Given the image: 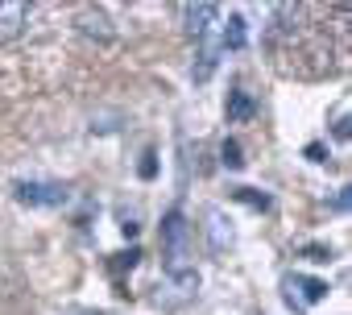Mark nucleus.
Masks as SVG:
<instances>
[{
	"instance_id": "nucleus-1",
	"label": "nucleus",
	"mask_w": 352,
	"mask_h": 315,
	"mask_svg": "<svg viewBox=\"0 0 352 315\" xmlns=\"http://www.w3.org/2000/svg\"><path fill=\"white\" fill-rule=\"evenodd\" d=\"M162 270L166 278L179 286V294H195L199 290V270H195V257H191V224H187V212L183 208H170L162 216Z\"/></svg>"
},
{
	"instance_id": "nucleus-2",
	"label": "nucleus",
	"mask_w": 352,
	"mask_h": 315,
	"mask_svg": "<svg viewBox=\"0 0 352 315\" xmlns=\"http://www.w3.org/2000/svg\"><path fill=\"white\" fill-rule=\"evenodd\" d=\"M13 199L25 208H63V204H71V187L54 183V179H21V183H13Z\"/></svg>"
},
{
	"instance_id": "nucleus-3",
	"label": "nucleus",
	"mask_w": 352,
	"mask_h": 315,
	"mask_svg": "<svg viewBox=\"0 0 352 315\" xmlns=\"http://www.w3.org/2000/svg\"><path fill=\"white\" fill-rule=\"evenodd\" d=\"M282 290H286V303H290L294 311H311L315 303L327 298V282L307 278V274H286V278H282Z\"/></svg>"
},
{
	"instance_id": "nucleus-4",
	"label": "nucleus",
	"mask_w": 352,
	"mask_h": 315,
	"mask_svg": "<svg viewBox=\"0 0 352 315\" xmlns=\"http://www.w3.org/2000/svg\"><path fill=\"white\" fill-rule=\"evenodd\" d=\"M34 21V5H25V0H5L0 5V42H13L30 30Z\"/></svg>"
},
{
	"instance_id": "nucleus-5",
	"label": "nucleus",
	"mask_w": 352,
	"mask_h": 315,
	"mask_svg": "<svg viewBox=\"0 0 352 315\" xmlns=\"http://www.w3.org/2000/svg\"><path fill=\"white\" fill-rule=\"evenodd\" d=\"M179 13H183L187 34H191L195 42H199V38H208V34H212V25L220 21V5H208V0H204V5H183Z\"/></svg>"
},
{
	"instance_id": "nucleus-6",
	"label": "nucleus",
	"mask_w": 352,
	"mask_h": 315,
	"mask_svg": "<svg viewBox=\"0 0 352 315\" xmlns=\"http://www.w3.org/2000/svg\"><path fill=\"white\" fill-rule=\"evenodd\" d=\"M224 116H228V124H245V120H253L257 116V100H253V91H245L241 83L228 91V108H224Z\"/></svg>"
},
{
	"instance_id": "nucleus-7",
	"label": "nucleus",
	"mask_w": 352,
	"mask_h": 315,
	"mask_svg": "<svg viewBox=\"0 0 352 315\" xmlns=\"http://www.w3.org/2000/svg\"><path fill=\"white\" fill-rule=\"evenodd\" d=\"M232 241H236V237H232V224L224 220L220 208H212V212H208V245H212V253H228Z\"/></svg>"
},
{
	"instance_id": "nucleus-8",
	"label": "nucleus",
	"mask_w": 352,
	"mask_h": 315,
	"mask_svg": "<svg viewBox=\"0 0 352 315\" xmlns=\"http://www.w3.org/2000/svg\"><path fill=\"white\" fill-rule=\"evenodd\" d=\"M204 46H199V54H195V67H191V79L195 83H208L212 75H216V63H220V46H212L208 38H199Z\"/></svg>"
},
{
	"instance_id": "nucleus-9",
	"label": "nucleus",
	"mask_w": 352,
	"mask_h": 315,
	"mask_svg": "<svg viewBox=\"0 0 352 315\" xmlns=\"http://www.w3.org/2000/svg\"><path fill=\"white\" fill-rule=\"evenodd\" d=\"M245 42H249V21H245L241 13H232V17H228V25H224L220 50H245Z\"/></svg>"
},
{
	"instance_id": "nucleus-10",
	"label": "nucleus",
	"mask_w": 352,
	"mask_h": 315,
	"mask_svg": "<svg viewBox=\"0 0 352 315\" xmlns=\"http://www.w3.org/2000/svg\"><path fill=\"white\" fill-rule=\"evenodd\" d=\"M220 162H224L228 171H241V166H245V145H241L236 137H228V141L220 145Z\"/></svg>"
},
{
	"instance_id": "nucleus-11",
	"label": "nucleus",
	"mask_w": 352,
	"mask_h": 315,
	"mask_svg": "<svg viewBox=\"0 0 352 315\" xmlns=\"http://www.w3.org/2000/svg\"><path fill=\"white\" fill-rule=\"evenodd\" d=\"M79 21H83V25H79V30H83V34H96V38H112V30H108V17H104V13H100V9H96V13H91V9H87V13H83V17H79Z\"/></svg>"
},
{
	"instance_id": "nucleus-12",
	"label": "nucleus",
	"mask_w": 352,
	"mask_h": 315,
	"mask_svg": "<svg viewBox=\"0 0 352 315\" xmlns=\"http://www.w3.org/2000/svg\"><path fill=\"white\" fill-rule=\"evenodd\" d=\"M232 199H241V204H249V208H257V212H270V195H265V191L236 187V191H232Z\"/></svg>"
},
{
	"instance_id": "nucleus-13",
	"label": "nucleus",
	"mask_w": 352,
	"mask_h": 315,
	"mask_svg": "<svg viewBox=\"0 0 352 315\" xmlns=\"http://www.w3.org/2000/svg\"><path fill=\"white\" fill-rule=\"evenodd\" d=\"M331 137H336V141H348V137H352V120H348V108H336V116H331Z\"/></svg>"
},
{
	"instance_id": "nucleus-14",
	"label": "nucleus",
	"mask_w": 352,
	"mask_h": 315,
	"mask_svg": "<svg viewBox=\"0 0 352 315\" xmlns=\"http://www.w3.org/2000/svg\"><path fill=\"white\" fill-rule=\"evenodd\" d=\"M302 257H307V261H331V249H323V245H311V249H302Z\"/></svg>"
},
{
	"instance_id": "nucleus-15",
	"label": "nucleus",
	"mask_w": 352,
	"mask_h": 315,
	"mask_svg": "<svg viewBox=\"0 0 352 315\" xmlns=\"http://www.w3.org/2000/svg\"><path fill=\"white\" fill-rule=\"evenodd\" d=\"M153 171H157V166H153V153L145 149V162H141V179H153Z\"/></svg>"
},
{
	"instance_id": "nucleus-16",
	"label": "nucleus",
	"mask_w": 352,
	"mask_h": 315,
	"mask_svg": "<svg viewBox=\"0 0 352 315\" xmlns=\"http://www.w3.org/2000/svg\"><path fill=\"white\" fill-rule=\"evenodd\" d=\"M307 158H311V162H323V145L311 141V145H307Z\"/></svg>"
},
{
	"instance_id": "nucleus-17",
	"label": "nucleus",
	"mask_w": 352,
	"mask_h": 315,
	"mask_svg": "<svg viewBox=\"0 0 352 315\" xmlns=\"http://www.w3.org/2000/svg\"><path fill=\"white\" fill-rule=\"evenodd\" d=\"M344 208H348V187H344V191L331 199V212H344Z\"/></svg>"
}]
</instances>
